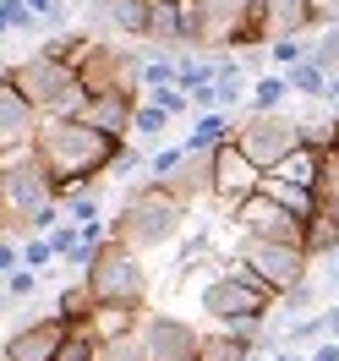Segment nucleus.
<instances>
[{
	"label": "nucleus",
	"instance_id": "obj_37",
	"mask_svg": "<svg viewBox=\"0 0 339 361\" xmlns=\"http://www.w3.org/2000/svg\"><path fill=\"white\" fill-rule=\"evenodd\" d=\"M312 301H317L312 279H301L295 290H285V295H279V312H285V317H301V312H312Z\"/></svg>",
	"mask_w": 339,
	"mask_h": 361
},
{
	"label": "nucleus",
	"instance_id": "obj_28",
	"mask_svg": "<svg viewBox=\"0 0 339 361\" xmlns=\"http://www.w3.org/2000/svg\"><path fill=\"white\" fill-rule=\"evenodd\" d=\"M269 44H273L269 17H263V6L252 0V6H247V17H241V27L230 33V49H269Z\"/></svg>",
	"mask_w": 339,
	"mask_h": 361
},
{
	"label": "nucleus",
	"instance_id": "obj_38",
	"mask_svg": "<svg viewBox=\"0 0 339 361\" xmlns=\"http://www.w3.org/2000/svg\"><path fill=\"white\" fill-rule=\"evenodd\" d=\"M263 55H269L273 66L285 71V66H295V61H307V39H273V44L263 49Z\"/></svg>",
	"mask_w": 339,
	"mask_h": 361
},
{
	"label": "nucleus",
	"instance_id": "obj_26",
	"mask_svg": "<svg viewBox=\"0 0 339 361\" xmlns=\"http://www.w3.org/2000/svg\"><path fill=\"white\" fill-rule=\"evenodd\" d=\"M295 93L285 88V77L279 71H263L257 82H252V93H247V104H252V115H279L285 104H290Z\"/></svg>",
	"mask_w": 339,
	"mask_h": 361
},
{
	"label": "nucleus",
	"instance_id": "obj_44",
	"mask_svg": "<svg viewBox=\"0 0 339 361\" xmlns=\"http://www.w3.org/2000/svg\"><path fill=\"white\" fill-rule=\"evenodd\" d=\"M312 17L317 27H339V0H312Z\"/></svg>",
	"mask_w": 339,
	"mask_h": 361
},
{
	"label": "nucleus",
	"instance_id": "obj_6",
	"mask_svg": "<svg viewBox=\"0 0 339 361\" xmlns=\"http://www.w3.org/2000/svg\"><path fill=\"white\" fill-rule=\"evenodd\" d=\"M88 290L99 295V301H126V307H148V290H154V279H148V269H142V257H137L132 247H121V241H99V252H93L88 263Z\"/></svg>",
	"mask_w": 339,
	"mask_h": 361
},
{
	"label": "nucleus",
	"instance_id": "obj_43",
	"mask_svg": "<svg viewBox=\"0 0 339 361\" xmlns=\"http://www.w3.org/2000/svg\"><path fill=\"white\" fill-rule=\"evenodd\" d=\"M17 269H23V247H17V241H0V279L17 274Z\"/></svg>",
	"mask_w": 339,
	"mask_h": 361
},
{
	"label": "nucleus",
	"instance_id": "obj_1",
	"mask_svg": "<svg viewBox=\"0 0 339 361\" xmlns=\"http://www.w3.org/2000/svg\"><path fill=\"white\" fill-rule=\"evenodd\" d=\"M121 148L126 142H110V137L88 132L71 115H49V121H39V132H33V159L49 170V180L61 186V197L110 180V164L121 159Z\"/></svg>",
	"mask_w": 339,
	"mask_h": 361
},
{
	"label": "nucleus",
	"instance_id": "obj_35",
	"mask_svg": "<svg viewBox=\"0 0 339 361\" xmlns=\"http://www.w3.org/2000/svg\"><path fill=\"white\" fill-rule=\"evenodd\" d=\"M33 290H39V274H33V269H17V274L0 279V301H27Z\"/></svg>",
	"mask_w": 339,
	"mask_h": 361
},
{
	"label": "nucleus",
	"instance_id": "obj_46",
	"mask_svg": "<svg viewBox=\"0 0 339 361\" xmlns=\"http://www.w3.org/2000/svg\"><path fill=\"white\" fill-rule=\"evenodd\" d=\"M323 104H328V115H339V77H328V93H323Z\"/></svg>",
	"mask_w": 339,
	"mask_h": 361
},
{
	"label": "nucleus",
	"instance_id": "obj_23",
	"mask_svg": "<svg viewBox=\"0 0 339 361\" xmlns=\"http://www.w3.org/2000/svg\"><path fill=\"white\" fill-rule=\"evenodd\" d=\"M214 77H219V61H208V55H175V88L186 99H203L214 88Z\"/></svg>",
	"mask_w": 339,
	"mask_h": 361
},
{
	"label": "nucleus",
	"instance_id": "obj_7",
	"mask_svg": "<svg viewBox=\"0 0 339 361\" xmlns=\"http://www.w3.org/2000/svg\"><path fill=\"white\" fill-rule=\"evenodd\" d=\"M77 88L82 93H121L142 104V55L126 44H110V39H93L88 61L77 66Z\"/></svg>",
	"mask_w": 339,
	"mask_h": 361
},
{
	"label": "nucleus",
	"instance_id": "obj_54",
	"mask_svg": "<svg viewBox=\"0 0 339 361\" xmlns=\"http://www.w3.org/2000/svg\"><path fill=\"white\" fill-rule=\"evenodd\" d=\"M186 6H192V0H186Z\"/></svg>",
	"mask_w": 339,
	"mask_h": 361
},
{
	"label": "nucleus",
	"instance_id": "obj_45",
	"mask_svg": "<svg viewBox=\"0 0 339 361\" xmlns=\"http://www.w3.org/2000/svg\"><path fill=\"white\" fill-rule=\"evenodd\" d=\"M307 361H339V339H323V345H312V350H307Z\"/></svg>",
	"mask_w": 339,
	"mask_h": 361
},
{
	"label": "nucleus",
	"instance_id": "obj_12",
	"mask_svg": "<svg viewBox=\"0 0 339 361\" xmlns=\"http://www.w3.org/2000/svg\"><path fill=\"white\" fill-rule=\"evenodd\" d=\"M61 345H66V323L55 312L23 317V323L6 334V345H0V361H55Z\"/></svg>",
	"mask_w": 339,
	"mask_h": 361
},
{
	"label": "nucleus",
	"instance_id": "obj_15",
	"mask_svg": "<svg viewBox=\"0 0 339 361\" xmlns=\"http://www.w3.org/2000/svg\"><path fill=\"white\" fill-rule=\"evenodd\" d=\"M33 132H39V115L23 104V93L0 77V164L11 154H27L33 148Z\"/></svg>",
	"mask_w": 339,
	"mask_h": 361
},
{
	"label": "nucleus",
	"instance_id": "obj_42",
	"mask_svg": "<svg viewBox=\"0 0 339 361\" xmlns=\"http://www.w3.org/2000/svg\"><path fill=\"white\" fill-rule=\"evenodd\" d=\"M137 170H142V154L126 142V148H121V159L110 164V180H126V176H137Z\"/></svg>",
	"mask_w": 339,
	"mask_h": 361
},
{
	"label": "nucleus",
	"instance_id": "obj_22",
	"mask_svg": "<svg viewBox=\"0 0 339 361\" xmlns=\"http://www.w3.org/2000/svg\"><path fill=\"white\" fill-rule=\"evenodd\" d=\"M317 170H323V154L301 142V148H290V154L273 164L269 176H273V180H290V186H307V192H312V186H317Z\"/></svg>",
	"mask_w": 339,
	"mask_h": 361
},
{
	"label": "nucleus",
	"instance_id": "obj_16",
	"mask_svg": "<svg viewBox=\"0 0 339 361\" xmlns=\"http://www.w3.org/2000/svg\"><path fill=\"white\" fill-rule=\"evenodd\" d=\"M148 17H154V6L148 0H99L93 6V23L110 27L115 39H148Z\"/></svg>",
	"mask_w": 339,
	"mask_h": 361
},
{
	"label": "nucleus",
	"instance_id": "obj_30",
	"mask_svg": "<svg viewBox=\"0 0 339 361\" xmlns=\"http://www.w3.org/2000/svg\"><path fill=\"white\" fill-rule=\"evenodd\" d=\"M312 197H317V214H334L339 208V159L334 154H323V170H317Z\"/></svg>",
	"mask_w": 339,
	"mask_h": 361
},
{
	"label": "nucleus",
	"instance_id": "obj_50",
	"mask_svg": "<svg viewBox=\"0 0 339 361\" xmlns=\"http://www.w3.org/2000/svg\"><path fill=\"white\" fill-rule=\"evenodd\" d=\"M148 6H186V0H148Z\"/></svg>",
	"mask_w": 339,
	"mask_h": 361
},
{
	"label": "nucleus",
	"instance_id": "obj_24",
	"mask_svg": "<svg viewBox=\"0 0 339 361\" xmlns=\"http://www.w3.org/2000/svg\"><path fill=\"white\" fill-rule=\"evenodd\" d=\"M257 197H269V203H279L285 214H295V219H312V214H317V197L307 192V186H290V180H273V176H263V186H257Z\"/></svg>",
	"mask_w": 339,
	"mask_h": 361
},
{
	"label": "nucleus",
	"instance_id": "obj_40",
	"mask_svg": "<svg viewBox=\"0 0 339 361\" xmlns=\"http://www.w3.org/2000/svg\"><path fill=\"white\" fill-rule=\"evenodd\" d=\"M44 247H49V257L61 263V257H66V252L77 247V225H55V230L44 235Z\"/></svg>",
	"mask_w": 339,
	"mask_h": 361
},
{
	"label": "nucleus",
	"instance_id": "obj_32",
	"mask_svg": "<svg viewBox=\"0 0 339 361\" xmlns=\"http://www.w3.org/2000/svg\"><path fill=\"white\" fill-rule=\"evenodd\" d=\"M307 61H312L317 71L339 77V27H323V39H317V44H307Z\"/></svg>",
	"mask_w": 339,
	"mask_h": 361
},
{
	"label": "nucleus",
	"instance_id": "obj_53",
	"mask_svg": "<svg viewBox=\"0 0 339 361\" xmlns=\"http://www.w3.org/2000/svg\"><path fill=\"white\" fill-rule=\"evenodd\" d=\"M334 219H339V208H334Z\"/></svg>",
	"mask_w": 339,
	"mask_h": 361
},
{
	"label": "nucleus",
	"instance_id": "obj_13",
	"mask_svg": "<svg viewBox=\"0 0 339 361\" xmlns=\"http://www.w3.org/2000/svg\"><path fill=\"white\" fill-rule=\"evenodd\" d=\"M132 115L137 104L121 93H77V104H71V121H82L88 132L110 137V142H132Z\"/></svg>",
	"mask_w": 339,
	"mask_h": 361
},
{
	"label": "nucleus",
	"instance_id": "obj_8",
	"mask_svg": "<svg viewBox=\"0 0 339 361\" xmlns=\"http://www.w3.org/2000/svg\"><path fill=\"white\" fill-rule=\"evenodd\" d=\"M230 142H235V148L269 176L290 148H301V121H295L290 110H279V115H241L235 132H230Z\"/></svg>",
	"mask_w": 339,
	"mask_h": 361
},
{
	"label": "nucleus",
	"instance_id": "obj_14",
	"mask_svg": "<svg viewBox=\"0 0 339 361\" xmlns=\"http://www.w3.org/2000/svg\"><path fill=\"white\" fill-rule=\"evenodd\" d=\"M252 0H192V27H197V55L230 49V33L241 27Z\"/></svg>",
	"mask_w": 339,
	"mask_h": 361
},
{
	"label": "nucleus",
	"instance_id": "obj_47",
	"mask_svg": "<svg viewBox=\"0 0 339 361\" xmlns=\"http://www.w3.org/2000/svg\"><path fill=\"white\" fill-rule=\"evenodd\" d=\"M323 334L339 339V307H328V312H323Z\"/></svg>",
	"mask_w": 339,
	"mask_h": 361
},
{
	"label": "nucleus",
	"instance_id": "obj_4",
	"mask_svg": "<svg viewBox=\"0 0 339 361\" xmlns=\"http://www.w3.org/2000/svg\"><path fill=\"white\" fill-rule=\"evenodd\" d=\"M197 301H203V312L214 317L219 329H235V323H263V317L279 307V295H273L257 274L241 269V257H230L225 274H219V279H214Z\"/></svg>",
	"mask_w": 339,
	"mask_h": 361
},
{
	"label": "nucleus",
	"instance_id": "obj_2",
	"mask_svg": "<svg viewBox=\"0 0 339 361\" xmlns=\"http://www.w3.org/2000/svg\"><path fill=\"white\" fill-rule=\"evenodd\" d=\"M186 219H192V208L175 203L159 180H142V186H132L121 197V208H115V219H110V241L132 247L137 257L142 252H164V247L181 241Z\"/></svg>",
	"mask_w": 339,
	"mask_h": 361
},
{
	"label": "nucleus",
	"instance_id": "obj_18",
	"mask_svg": "<svg viewBox=\"0 0 339 361\" xmlns=\"http://www.w3.org/2000/svg\"><path fill=\"white\" fill-rule=\"evenodd\" d=\"M247 93H252V82H247V66L241 61H219V77H214V88L203 93V99H192V110H235V104H247Z\"/></svg>",
	"mask_w": 339,
	"mask_h": 361
},
{
	"label": "nucleus",
	"instance_id": "obj_41",
	"mask_svg": "<svg viewBox=\"0 0 339 361\" xmlns=\"http://www.w3.org/2000/svg\"><path fill=\"white\" fill-rule=\"evenodd\" d=\"M55 257H49V247H44V235H33V241H23V269H33V274H44Z\"/></svg>",
	"mask_w": 339,
	"mask_h": 361
},
{
	"label": "nucleus",
	"instance_id": "obj_19",
	"mask_svg": "<svg viewBox=\"0 0 339 361\" xmlns=\"http://www.w3.org/2000/svg\"><path fill=\"white\" fill-rule=\"evenodd\" d=\"M257 6H263V17H269L273 39H307V33L317 27L312 0H257Z\"/></svg>",
	"mask_w": 339,
	"mask_h": 361
},
{
	"label": "nucleus",
	"instance_id": "obj_33",
	"mask_svg": "<svg viewBox=\"0 0 339 361\" xmlns=\"http://www.w3.org/2000/svg\"><path fill=\"white\" fill-rule=\"evenodd\" d=\"M6 33H39V17L27 11L23 0H0V39Z\"/></svg>",
	"mask_w": 339,
	"mask_h": 361
},
{
	"label": "nucleus",
	"instance_id": "obj_9",
	"mask_svg": "<svg viewBox=\"0 0 339 361\" xmlns=\"http://www.w3.org/2000/svg\"><path fill=\"white\" fill-rule=\"evenodd\" d=\"M235 257H241V269L257 274L273 295L295 290V285L307 279V269H312V257H307L301 247H285V241H252V235L235 241Z\"/></svg>",
	"mask_w": 339,
	"mask_h": 361
},
{
	"label": "nucleus",
	"instance_id": "obj_34",
	"mask_svg": "<svg viewBox=\"0 0 339 361\" xmlns=\"http://www.w3.org/2000/svg\"><path fill=\"white\" fill-rule=\"evenodd\" d=\"M93 350H99V345H93L88 323H71V329H66V345H61V356H55V361H93Z\"/></svg>",
	"mask_w": 339,
	"mask_h": 361
},
{
	"label": "nucleus",
	"instance_id": "obj_10",
	"mask_svg": "<svg viewBox=\"0 0 339 361\" xmlns=\"http://www.w3.org/2000/svg\"><path fill=\"white\" fill-rule=\"evenodd\" d=\"M208 164H214V192H208V203L219 208V219H230V214L263 186V170H257L235 142H219V148L208 154Z\"/></svg>",
	"mask_w": 339,
	"mask_h": 361
},
{
	"label": "nucleus",
	"instance_id": "obj_20",
	"mask_svg": "<svg viewBox=\"0 0 339 361\" xmlns=\"http://www.w3.org/2000/svg\"><path fill=\"white\" fill-rule=\"evenodd\" d=\"M88 49H93L88 27H61V33H44V44L33 49V55H44V61H55V66L77 71L82 61H88Z\"/></svg>",
	"mask_w": 339,
	"mask_h": 361
},
{
	"label": "nucleus",
	"instance_id": "obj_36",
	"mask_svg": "<svg viewBox=\"0 0 339 361\" xmlns=\"http://www.w3.org/2000/svg\"><path fill=\"white\" fill-rule=\"evenodd\" d=\"M93 361H148V356H142V345H137V334H132V339H104V345L93 350Z\"/></svg>",
	"mask_w": 339,
	"mask_h": 361
},
{
	"label": "nucleus",
	"instance_id": "obj_17",
	"mask_svg": "<svg viewBox=\"0 0 339 361\" xmlns=\"http://www.w3.org/2000/svg\"><path fill=\"white\" fill-rule=\"evenodd\" d=\"M142 317H148V307H126V301H99L88 317V334L93 345H104V339H132L137 329H142Z\"/></svg>",
	"mask_w": 339,
	"mask_h": 361
},
{
	"label": "nucleus",
	"instance_id": "obj_51",
	"mask_svg": "<svg viewBox=\"0 0 339 361\" xmlns=\"http://www.w3.org/2000/svg\"><path fill=\"white\" fill-rule=\"evenodd\" d=\"M334 274H339V252H334Z\"/></svg>",
	"mask_w": 339,
	"mask_h": 361
},
{
	"label": "nucleus",
	"instance_id": "obj_11",
	"mask_svg": "<svg viewBox=\"0 0 339 361\" xmlns=\"http://www.w3.org/2000/svg\"><path fill=\"white\" fill-rule=\"evenodd\" d=\"M137 345H142L148 361H197L203 334H197L186 317H175V312H148L142 329H137Z\"/></svg>",
	"mask_w": 339,
	"mask_h": 361
},
{
	"label": "nucleus",
	"instance_id": "obj_49",
	"mask_svg": "<svg viewBox=\"0 0 339 361\" xmlns=\"http://www.w3.org/2000/svg\"><path fill=\"white\" fill-rule=\"evenodd\" d=\"M328 154H334V159H339V115H334V148H328Z\"/></svg>",
	"mask_w": 339,
	"mask_h": 361
},
{
	"label": "nucleus",
	"instance_id": "obj_27",
	"mask_svg": "<svg viewBox=\"0 0 339 361\" xmlns=\"http://www.w3.org/2000/svg\"><path fill=\"white\" fill-rule=\"evenodd\" d=\"M301 252L307 257H334L339 252V219L334 214H312L307 230H301Z\"/></svg>",
	"mask_w": 339,
	"mask_h": 361
},
{
	"label": "nucleus",
	"instance_id": "obj_5",
	"mask_svg": "<svg viewBox=\"0 0 339 361\" xmlns=\"http://www.w3.org/2000/svg\"><path fill=\"white\" fill-rule=\"evenodd\" d=\"M6 82L23 93V104L39 121H49V115H71V104H77V71L55 66V61H44V55H27V61H11L6 66Z\"/></svg>",
	"mask_w": 339,
	"mask_h": 361
},
{
	"label": "nucleus",
	"instance_id": "obj_31",
	"mask_svg": "<svg viewBox=\"0 0 339 361\" xmlns=\"http://www.w3.org/2000/svg\"><path fill=\"white\" fill-rule=\"evenodd\" d=\"M164 132H170V115L159 110L154 99H142L137 115H132V137H148V142H154V137H164Z\"/></svg>",
	"mask_w": 339,
	"mask_h": 361
},
{
	"label": "nucleus",
	"instance_id": "obj_25",
	"mask_svg": "<svg viewBox=\"0 0 339 361\" xmlns=\"http://www.w3.org/2000/svg\"><path fill=\"white\" fill-rule=\"evenodd\" d=\"M93 307H99V295L88 290V279H71L66 290H55V307H49V312H55V317L71 329V323H88Z\"/></svg>",
	"mask_w": 339,
	"mask_h": 361
},
{
	"label": "nucleus",
	"instance_id": "obj_21",
	"mask_svg": "<svg viewBox=\"0 0 339 361\" xmlns=\"http://www.w3.org/2000/svg\"><path fill=\"white\" fill-rule=\"evenodd\" d=\"M230 132H235V115H225V110H203L197 115V126L186 132V154H214L219 142H230Z\"/></svg>",
	"mask_w": 339,
	"mask_h": 361
},
{
	"label": "nucleus",
	"instance_id": "obj_39",
	"mask_svg": "<svg viewBox=\"0 0 339 361\" xmlns=\"http://www.w3.org/2000/svg\"><path fill=\"white\" fill-rule=\"evenodd\" d=\"M142 99H154L159 110L170 115V121H181V115H192V99H186L181 88H154V93H142Z\"/></svg>",
	"mask_w": 339,
	"mask_h": 361
},
{
	"label": "nucleus",
	"instance_id": "obj_48",
	"mask_svg": "<svg viewBox=\"0 0 339 361\" xmlns=\"http://www.w3.org/2000/svg\"><path fill=\"white\" fill-rule=\"evenodd\" d=\"M269 361H307V356H295V350H273Z\"/></svg>",
	"mask_w": 339,
	"mask_h": 361
},
{
	"label": "nucleus",
	"instance_id": "obj_52",
	"mask_svg": "<svg viewBox=\"0 0 339 361\" xmlns=\"http://www.w3.org/2000/svg\"><path fill=\"white\" fill-rule=\"evenodd\" d=\"M0 77H6V66H0Z\"/></svg>",
	"mask_w": 339,
	"mask_h": 361
},
{
	"label": "nucleus",
	"instance_id": "obj_3",
	"mask_svg": "<svg viewBox=\"0 0 339 361\" xmlns=\"http://www.w3.org/2000/svg\"><path fill=\"white\" fill-rule=\"evenodd\" d=\"M44 208H61V186L49 180V170L33 159V148L27 154H11L6 164H0V241H33L39 230H33V219L44 214Z\"/></svg>",
	"mask_w": 339,
	"mask_h": 361
},
{
	"label": "nucleus",
	"instance_id": "obj_29",
	"mask_svg": "<svg viewBox=\"0 0 339 361\" xmlns=\"http://www.w3.org/2000/svg\"><path fill=\"white\" fill-rule=\"evenodd\" d=\"M279 77H285V88H290L295 99H323V93H328V71H317L312 61H295V66H285Z\"/></svg>",
	"mask_w": 339,
	"mask_h": 361
}]
</instances>
